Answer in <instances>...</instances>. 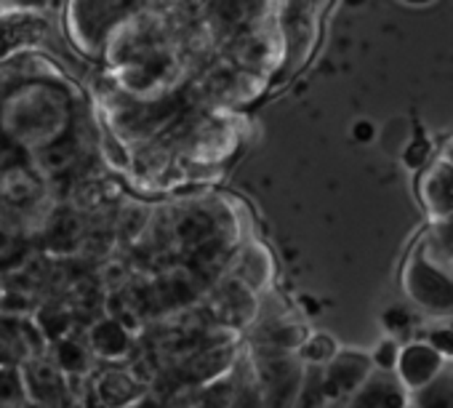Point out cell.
<instances>
[{
  "label": "cell",
  "instance_id": "6da1fadb",
  "mask_svg": "<svg viewBox=\"0 0 453 408\" xmlns=\"http://www.w3.org/2000/svg\"><path fill=\"white\" fill-rule=\"evenodd\" d=\"M81 102L67 81H33L17 86L0 104V134L33 155L75 126Z\"/></svg>",
  "mask_w": 453,
  "mask_h": 408
},
{
  "label": "cell",
  "instance_id": "7a4b0ae2",
  "mask_svg": "<svg viewBox=\"0 0 453 408\" xmlns=\"http://www.w3.org/2000/svg\"><path fill=\"white\" fill-rule=\"evenodd\" d=\"M131 6L118 4H70L65 9V30L81 54L88 59H104L112 33L128 19Z\"/></svg>",
  "mask_w": 453,
  "mask_h": 408
},
{
  "label": "cell",
  "instance_id": "3957f363",
  "mask_svg": "<svg viewBox=\"0 0 453 408\" xmlns=\"http://www.w3.org/2000/svg\"><path fill=\"white\" fill-rule=\"evenodd\" d=\"M19 371H22V381H25L27 397L33 405H38V408H75L83 381L70 379L59 368V363L51 358V352L30 360Z\"/></svg>",
  "mask_w": 453,
  "mask_h": 408
},
{
  "label": "cell",
  "instance_id": "277c9868",
  "mask_svg": "<svg viewBox=\"0 0 453 408\" xmlns=\"http://www.w3.org/2000/svg\"><path fill=\"white\" fill-rule=\"evenodd\" d=\"M49 350L51 344L33 318L0 312V368H25Z\"/></svg>",
  "mask_w": 453,
  "mask_h": 408
},
{
  "label": "cell",
  "instance_id": "5b68a950",
  "mask_svg": "<svg viewBox=\"0 0 453 408\" xmlns=\"http://www.w3.org/2000/svg\"><path fill=\"white\" fill-rule=\"evenodd\" d=\"M88 395L99 408H131L144 397V384L134 371L104 368L88 379Z\"/></svg>",
  "mask_w": 453,
  "mask_h": 408
},
{
  "label": "cell",
  "instance_id": "8992f818",
  "mask_svg": "<svg viewBox=\"0 0 453 408\" xmlns=\"http://www.w3.org/2000/svg\"><path fill=\"white\" fill-rule=\"evenodd\" d=\"M35 251V238L27 222L0 206V275L17 270Z\"/></svg>",
  "mask_w": 453,
  "mask_h": 408
},
{
  "label": "cell",
  "instance_id": "52a82bcc",
  "mask_svg": "<svg viewBox=\"0 0 453 408\" xmlns=\"http://www.w3.org/2000/svg\"><path fill=\"white\" fill-rule=\"evenodd\" d=\"M51 358L59 363V368L70 376V379H78V381H86L91 379L96 371V355L88 344V336H86V328H75L70 336H65L62 342L51 344Z\"/></svg>",
  "mask_w": 453,
  "mask_h": 408
},
{
  "label": "cell",
  "instance_id": "ba28073f",
  "mask_svg": "<svg viewBox=\"0 0 453 408\" xmlns=\"http://www.w3.org/2000/svg\"><path fill=\"white\" fill-rule=\"evenodd\" d=\"M86 336H88V344H91L96 360H104V363H120L134 350L131 331L120 320L107 318V315L102 320L91 323L86 328Z\"/></svg>",
  "mask_w": 453,
  "mask_h": 408
},
{
  "label": "cell",
  "instance_id": "9c48e42d",
  "mask_svg": "<svg viewBox=\"0 0 453 408\" xmlns=\"http://www.w3.org/2000/svg\"><path fill=\"white\" fill-rule=\"evenodd\" d=\"M33 320L43 331L49 344H57L65 336H70L75 328H81L75 315H73V310H70V304L65 299H46V302H41V307L35 310Z\"/></svg>",
  "mask_w": 453,
  "mask_h": 408
},
{
  "label": "cell",
  "instance_id": "30bf717a",
  "mask_svg": "<svg viewBox=\"0 0 453 408\" xmlns=\"http://www.w3.org/2000/svg\"><path fill=\"white\" fill-rule=\"evenodd\" d=\"M30 397L19 368H0V408H27Z\"/></svg>",
  "mask_w": 453,
  "mask_h": 408
},
{
  "label": "cell",
  "instance_id": "8fae6325",
  "mask_svg": "<svg viewBox=\"0 0 453 408\" xmlns=\"http://www.w3.org/2000/svg\"><path fill=\"white\" fill-rule=\"evenodd\" d=\"M397 400H400V395H397V392L384 389L381 384H376V387H371L368 392H363V397L357 400V405H355V408H395V405H397Z\"/></svg>",
  "mask_w": 453,
  "mask_h": 408
},
{
  "label": "cell",
  "instance_id": "7c38bea8",
  "mask_svg": "<svg viewBox=\"0 0 453 408\" xmlns=\"http://www.w3.org/2000/svg\"><path fill=\"white\" fill-rule=\"evenodd\" d=\"M131 408H160V405H157L155 400H150V397L144 395V397H142V400H136V403H134Z\"/></svg>",
  "mask_w": 453,
  "mask_h": 408
},
{
  "label": "cell",
  "instance_id": "4fadbf2b",
  "mask_svg": "<svg viewBox=\"0 0 453 408\" xmlns=\"http://www.w3.org/2000/svg\"><path fill=\"white\" fill-rule=\"evenodd\" d=\"M27 408H38V405H33V403H30V405H27Z\"/></svg>",
  "mask_w": 453,
  "mask_h": 408
}]
</instances>
